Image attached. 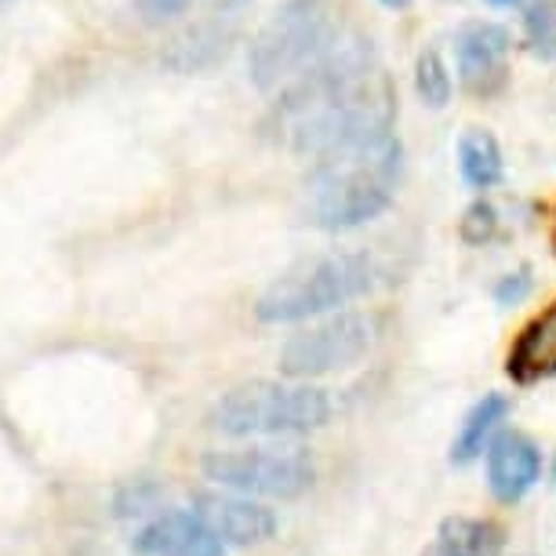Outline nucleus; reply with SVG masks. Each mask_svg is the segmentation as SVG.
<instances>
[{
	"mask_svg": "<svg viewBox=\"0 0 556 556\" xmlns=\"http://www.w3.org/2000/svg\"><path fill=\"white\" fill-rule=\"evenodd\" d=\"M495 233V207L477 201L473 207L466 212V218H462V237L473 240V244H480L484 237Z\"/></svg>",
	"mask_w": 556,
	"mask_h": 556,
	"instance_id": "nucleus-18",
	"label": "nucleus"
},
{
	"mask_svg": "<svg viewBox=\"0 0 556 556\" xmlns=\"http://www.w3.org/2000/svg\"><path fill=\"white\" fill-rule=\"evenodd\" d=\"M401 161L404 150L393 131L317 156L306 178L309 223L328 233L371 223L393 204Z\"/></svg>",
	"mask_w": 556,
	"mask_h": 556,
	"instance_id": "nucleus-2",
	"label": "nucleus"
},
{
	"mask_svg": "<svg viewBox=\"0 0 556 556\" xmlns=\"http://www.w3.org/2000/svg\"><path fill=\"white\" fill-rule=\"evenodd\" d=\"M553 480H556V458H553Z\"/></svg>",
	"mask_w": 556,
	"mask_h": 556,
	"instance_id": "nucleus-23",
	"label": "nucleus"
},
{
	"mask_svg": "<svg viewBox=\"0 0 556 556\" xmlns=\"http://www.w3.org/2000/svg\"><path fill=\"white\" fill-rule=\"evenodd\" d=\"M331 418V396L320 386L255 379L233 386L207 412V429L223 437H295Z\"/></svg>",
	"mask_w": 556,
	"mask_h": 556,
	"instance_id": "nucleus-3",
	"label": "nucleus"
},
{
	"mask_svg": "<svg viewBox=\"0 0 556 556\" xmlns=\"http://www.w3.org/2000/svg\"><path fill=\"white\" fill-rule=\"evenodd\" d=\"M226 40H229V34H223L218 26L207 23V26H197V29H186L182 37H175L164 59H167V66L193 73V70L212 66L218 55H226Z\"/></svg>",
	"mask_w": 556,
	"mask_h": 556,
	"instance_id": "nucleus-16",
	"label": "nucleus"
},
{
	"mask_svg": "<svg viewBox=\"0 0 556 556\" xmlns=\"http://www.w3.org/2000/svg\"><path fill=\"white\" fill-rule=\"evenodd\" d=\"M415 88H418V96H422V102H429V106H437V110L447 106V99H451V73L444 66V59H440L433 48L418 55Z\"/></svg>",
	"mask_w": 556,
	"mask_h": 556,
	"instance_id": "nucleus-17",
	"label": "nucleus"
},
{
	"mask_svg": "<svg viewBox=\"0 0 556 556\" xmlns=\"http://www.w3.org/2000/svg\"><path fill=\"white\" fill-rule=\"evenodd\" d=\"M506 542L498 523L477 517H447L422 556H495Z\"/></svg>",
	"mask_w": 556,
	"mask_h": 556,
	"instance_id": "nucleus-13",
	"label": "nucleus"
},
{
	"mask_svg": "<svg viewBox=\"0 0 556 556\" xmlns=\"http://www.w3.org/2000/svg\"><path fill=\"white\" fill-rule=\"evenodd\" d=\"M506 371L517 382H539L556 375V302L520 331L509 350Z\"/></svg>",
	"mask_w": 556,
	"mask_h": 556,
	"instance_id": "nucleus-12",
	"label": "nucleus"
},
{
	"mask_svg": "<svg viewBox=\"0 0 556 556\" xmlns=\"http://www.w3.org/2000/svg\"><path fill=\"white\" fill-rule=\"evenodd\" d=\"M542 480V451L534 447L531 437L517 433H498L488 444V488L498 502H520L528 491Z\"/></svg>",
	"mask_w": 556,
	"mask_h": 556,
	"instance_id": "nucleus-10",
	"label": "nucleus"
},
{
	"mask_svg": "<svg viewBox=\"0 0 556 556\" xmlns=\"http://www.w3.org/2000/svg\"><path fill=\"white\" fill-rule=\"evenodd\" d=\"M204 477L218 488L240 491L251 498H302L317 480L313 455L299 444L285 447H240V451H207L201 462Z\"/></svg>",
	"mask_w": 556,
	"mask_h": 556,
	"instance_id": "nucleus-6",
	"label": "nucleus"
},
{
	"mask_svg": "<svg viewBox=\"0 0 556 556\" xmlns=\"http://www.w3.org/2000/svg\"><path fill=\"white\" fill-rule=\"evenodd\" d=\"M131 549L139 556H226L229 545L197 509H172L146 523L131 539Z\"/></svg>",
	"mask_w": 556,
	"mask_h": 556,
	"instance_id": "nucleus-8",
	"label": "nucleus"
},
{
	"mask_svg": "<svg viewBox=\"0 0 556 556\" xmlns=\"http://www.w3.org/2000/svg\"><path fill=\"white\" fill-rule=\"evenodd\" d=\"M506 415H509V401L502 393H488L484 401H477L469 407L455 444H451V462H455V466H466V462H473L480 451H488L491 437H495V429L506 422Z\"/></svg>",
	"mask_w": 556,
	"mask_h": 556,
	"instance_id": "nucleus-14",
	"label": "nucleus"
},
{
	"mask_svg": "<svg viewBox=\"0 0 556 556\" xmlns=\"http://www.w3.org/2000/svg\"><path fill=\"white\" fill-rule=\"evenodd\" d=\"M455 55H458V77L466 88L488 91L491 80L502 77L509 55V34L495 23H469L458 29L455 37Z\"/></svg>",
	"mask_w": 556,
	"mask_h": 556,
	"instance_id": "nucleus-11",
	"label": "nucleus"
},
{
	"mask_svg": "<svg viewBox=\"0 0 556 556\" xmlns=\"http://www.w3.org/2000/svg\"><path fill=\"white\" fill-rule=\"evenodd\" d=\"M528 291H531L528 273H509V277L495 288V299L502 302V306H517L520 299H528Z\"/></svg>",
	"mask_w": 556,
	"mask_h": 556,
	"instance_id": "nucleus-20",
	"label": "nucleus"
},
{
	"mask_svg": "<svg viewBox=\"0 0 556 556\" xmlns=\"http://www.w3.org/2000/svg\"><path fill=\"white\" fill-rule=\"evenodd\" d=\"M193 509L207 520L218 539L226 545H237V549H248V545H262L277 534V513L266 509L262 502L251 495H215V491H204V495L193 498Z\"/></svg>",
	"mask_w": 556,
	"mask_h": 556,
	"instance_id": "nucleus-9",
	"label": "nucleus"
},
{
	"mask_svg": "<svg viewBox=\"0 0 556 556\" xmlns=\"http://www.w3.org/2000/svg\"><path fill=\"white\" fill-rule=\"evenodd\" d=\"M375 280H379V269L364 251H339V255L313 258L306 266L285 273L258 299L255 317L262 324H299L324 317V313L364 299L375 288Z\"/></svg>",
	"mask_w": 556,
	"mask_h": 556,
	"instance_id": "nucleus-4",
	"label": "nucleus"
},
{
	"mask_svg": "<svg viewBox=\"0 0 556 556\" xmlns=\"http://www.w3.org/2000/svg\"><path fill=\"white\" fill-rule=\"evenodd\" d=\"M339 29V0H288L277 15L258 29L251 45L248 70L262 91L291 84L302 70H309L334 40Z\"/></svg>",
	"mask_w": 556,
	"mask_h": 556,
	"instance_id": "nucleus-5",
	"label": "nucleus"
},
{
	"mask_svg": "<svg viewBox=\"0 0 556 556\" xmlns=\"http://www.w3.org/2000/svg\"><path fill=\"white\" fill-rule=\"evenodd\" d=\"M396 99L382 62L364 37H339L302 70L277 106V131L309 161L393 131Z\"/></svg>",
	"mask_w": 556,
	"mask_h": 556,
	"instance_id": "nucleus-1",
	"label": "nucleus"
},
{
	"mask_svg": "<svg viewBox=\"0 0 556 556\" xmlns=\"http://www.w3.org/2000/svg\"><path fill=\"white\" fill-rule=\"evenodd\" d=\"M193 0H135V12L142 15V23H164V18H175L190 8Z\"/></svg>",
	"mask_w": 556,
	"mask_h": 556,
	"instance_id": "nucleus-19",
	"label": "nucleus"
},
{
	"mask_svg": "<svg viewBox=\"0 0 556 556\" xmlns=\"http://www.w3.org/2000/svg\"><path fill=\"white\" fill-rule=\"evenodd\" d=\"M375 320L367 313H334V317L313 324V328L291 334L280 350V375L309 382L317 375L345 371L375 345Z\"/></svg>",
	"mask_w": 556,
	"mask_h": 556,
	"instance_id": "nucleus-7",
	"label": "nucleus"
},
{
	"mask_svg": "<svg viewBox=\"0 0 556 556\" xmlns=\"http://www.w3.org/2000/svg\"><path fill=\"white\" fill-rule=\"evenodd\" d=\"M491 4H517V0H491Z\"/></svg>",
	"mask_w": 556,
	"mask_h": 556,
	"instance_id": "nucleus-22",
	"label": "nucleus"
},
{
	"mask_svg": "<svg viewBox=\"0 0 556 556\" xmlns=\"http://www.w3.org/2000/svg\"><path fill=\"white\" fill-rule=\"evenodd\" d=\"M386 8H404V4H412V0H382Z\"/></svg>",
	"mask_w": 556,
	"mask_h": 556,
	"instance_id": "nucleus-21",
	"label": "nucleus"
},
{
	"mask_svg": "<svg viewBox=\"0 0 556 556\" xmlns=\"http://www.w3.org/2000/svg\"><path fill=\"white\" fill-rule=\"evenodd\" d=\"M458 164L462 178H466L473 190H488L502 178V150L491 131H466L458 142Z\"/></svg>",
	"mask_w": 556,
	"mask_h": 556,
	"instance_id": "nucleus-15",
	"label": "nucleus"
}]
</instances>
